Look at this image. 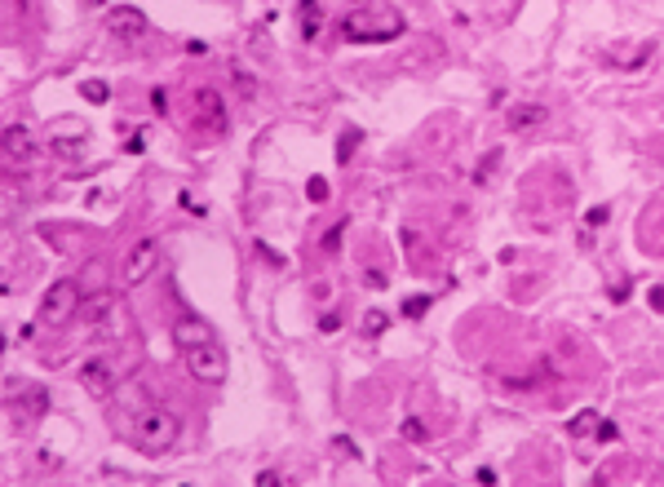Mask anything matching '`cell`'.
<instances>
[{
    "label": "cell",
    "instance_id": "6da1fadb",
    "mask_svg": "<svg viewBox=\"0 0 664 487\" xmlns=\"http://www.w3.org/2000/svg\"><path fill=\"white\" fill-rule=\"evenodd\" d=\"M341 36L355 40V45H386V40H398L403 36V13L390 9V5H363V9H350L341 13Z\"/></svg>",
    "mask_w": 664,
    "mask_h": 487
},
{
    "label": "cell",
    "instance_id": "7a4b0ae2",
    "mask_svg": "<svg viewBox=\"0 0 664 487\" xmlns=\"http://www.w3.org/2000/svg\"><path fill=\"white\" fill-rule=\"evenodd\" d=\"M177 430L182 421L173 412H164V408H146L133 416V430H129V439L138 452H146V457H160V452H169L177 443Z\"/></svg>",
    "mask_w": 664,
    "mask_h": 487
},
{
    "label": "cell",
    "instance_id": "3957f363",
    "mask_svg": "<svg viewBox=\"0 0 664 487\" xmlns=\"http://www.w3.org/2000/svg\"><path fill=\"white\" fill-rule=\"evenodd\" d=\"M76 310H80V279H54L40 297V324L58 328L66 319H76Z\"/></svg>",
    "mask_w": 664,
    "mask_h": 487
},
{
    "label": "cell",
    "instance_id": "277c9868",
    "mask_svg": "<svg viewBox=\"0 0 664 487\" xmlns=\"http://www.w3.org/2000/svg\"><path fill=\"white\" fill-rule=\"evenodd\" d=\"M182 355H186L191 377L204 381V385H222L226 372H230V359H226V350L218 341H204V346H195V350H182Z\"/></svg>",
    "mask_w": 664,
    "mask_h": 487
},
{
    "label": "cell",
    "instance_id": "5b68a950",
    "mask_svg": "<svg viewBox=\"0 0 664 487\" xmlns=\"http://www.w3.org/2000/svg\"><path fill=\"white\" fill-rule=\"evenodd\" d=\"M155 266H160V240H138L120 266V283L124 288H138V283H146L155 275Z\"/></svg>",
    "mask_w": 664,
    "mask_h": 487
},
{
    "label": "cell",
    "instance_id": "8992f818",
    "mask_svg": "<svg viewBox=\"0 0 664 487\" xmlns=\"http://www.w3.org/2000/svg\"><path fill=\"white\" fill-rule=\"evenodd\" d=\"M195 107H199V124H204L208 133H226L230 115H226V102H222L218 89H199L195 93Z\"/></svg>",
    "mask_w": 664,
    "mask_h": 487
},
{
    "label": "cell",
    "instance_id": "52a82bcc",
    "mask_svg": "<svg viewBox=\"0 0 664 487\" xmlns=\"http://www.w3.org/2000/svg\"><path fill=\"white\" fill-rule=\"evenodd\" d=\"M80 385H85L93 399H102V394L115 390V368L107 359H85L80 363Z\"/></svg>",
    "mask_w": 664,
    "mask_h": 487
},
{
    "label": "cell",
    "instance_id": "ba28073f",
    "mask_svg": "<svg viewBox=\"0 0 664 487\" xmlns=\"http://www.w3.org/2000/svg\"><path fill=\"white\" fill-rule=\"evenodd\" d=\"M107 31H111V36H120V40H133V36H142V31H146V13L133 9V5H120V9L107 13Z\"/></svg>",
    "mask_w": 664,
    "mask_h": 487
},
{
    "label": "cell",
    "instance_id": "9c48e42d",
    "mask_svg": "<svg viewBox=\"0 0 664 487\" xmlns=\"http://www.w3.org/2000/svg\"><path fill=\"white\" fill-rule=\"evenodd\" d=\"M5 160L9 164H31V160H36V138H31L23 124H9L5 129Z\"/></svg>",
    "mask_w": 664,
    "mask_h": 487
},
{
    "label": "cell",
    "instance_id": "30bf717a",
    "mask_svg": "<svg viewBox=\"0 0 664 487\" xmlns=\"http://www.w3.org/2000/svg\"><path fill=\"white\" fill-rule=\"evenodd\" d=\"M204 341H218L204 319H177V324H173V346L177 350H195V346H204Z\"/></svg>",
    "mask_w": 664,
    "mask_h": 487
},
{
    "label": "cell",
    "instance_id": "8fae6325",
    "mask_svg": "<svg viewBox=\"0 0 664 487\" xmlns=\"http://www.w3.org/2000/svg\"><path fill=\"white\" fill-rule=\"evenodd\" d=\"M550 120V107H540V102H523V107H514L509 111V129L518 133V129H536Z\"/></svg>",
    "mask_w": 664,
    "mask_h": 487
},
{
    "label": "cell",
    "instance_id": "7c38bea8",
    "mask_svg": "<svg viewBox=\"0 0 664 487\" xmlns=\"http://www.w3.org/2000/svg\"><path fill=\"white\" fill-rule=\"evenodd\" d=\"M297 18H302V36L314 40V36H319V27H324V5H319V0H302V5H297Z\"/></svg>",
    "mask_w": 664,
    "mask_h": 487
},
{
    "label": "cell",
    "instance_id": "4fadbf2b",
    "mask_svg": "<svg viewBox=\"0 0 664 487\" xmlns=\"http://www.w3.org/2000/svg\"><path fill=\"white\" fill-rule=\"evenodd\" d=\"M80 98H85V102H107L111 89L102 85V80H80Z\"/></svg>",
    "mask_w": 664,
    "mask_h": 487
},
{
    "label": "cell",
    "instance_id": "5bb4252c",
    "mask_svg": "<svg viewBox=\"0 0 664 487\" xmlns=\"http://www.w3.org/2000/svg\"><path fill=\"white\" fill-rule=\"evenodd\" d=\"M355 146H359V129H350V133H341V142H337V160L345 164L355 156Z\"/></svg>",
    "mask_w": 664,
    "mask_h": 487
},
{
    "label": "cell",
    "instance_id": "9a60e30c",
    "mask_svg": "<svg viewBox=\"0 0 664 487\" xmlns=\"http://www.w3.org/2000/svg\"><path fill=\"white\" fill-rule=\"evenodd\" d=\"M403 439H408V443H425V421L408 416V421H403Z\"/></svg>",
    "mask_w": 664,
    "mask_h": 487
},
{
    "label": "cell",
    "instance_id": "2e32d148",
    "mask_svg": "<svg viewBox=\"0 0 664 487\" xmlns=\"http://www.w3.org/2000/svg\"><path fill=\"white\" fill-rule=\"evenodd\" d=\"M386 324H390V319L381 315V310H368V315H363V332H386Z\"/></svg>",
    "mask_w": 664,
    "mask_h": 487
},
{
    "label": "cell",
    "instance_id": "e0dca14e",
    "mask_svg": "<svg viewBox=\"0 0 664 487\" xmlns=\"http://www.w3.org/2000/svg\"><path fill=\"white\" fill-rule=\"evenodd\" d=\"M425 310H429V297H408V301H403V315H408V319H417V315H425Z\"/></svg>",
    "mask_w": 664,
    "mask_h": 487
},
{
    "label": "cell",
    "instance_id": "ac0fdd59",
    "mask_svg": "<svg viewBox=\"0 0 664 487\" xmlns=\"http://www.w3.org/2000/svg\"><path fill=\"white\" fill-rule=\"evenodd\" d=\"M306 195L314 199V204H324V199H328V182H324V177H310V187H306Z\"/></svg>",
    "mask_w": 664,
    "mask_h": 487
},
{
    "label": "cell",
    "instance_id": "d6986e66",
    "mask_svg": "<svg viewBox=\"0 0 664 487\" xmlns=\"http://www.w3.org/2000/svg\"><path fill=\"white\" fill-rule=\"evenodd\" d=\"M607 217H611V209H607V204H598V209H589V213H585V222H589V226H603Z\"/></svg>",
    "mask_w": 664,
    "mask_h": 487
},
{
    "label": "cell",
    "instance_id": "ffe728a7",
    "mask_svg": "<svg viewBox=\"0 0 664 487\" xmlns=\"http://www.w3.org/2000/svg\"><path fill=\"white\" fill-rule=\"evenodd\" d=\"M593 426H598V421H593V416H589V412H580V416H576V421H571V434H589Z\"/></svg>",
    "mask_w": 664,
    "mask_h": 487
},
{
    "label": "cell",
    "instance_id": "44dd1931",
    "mask_svg": "<svg viewBox=\"0 0 664 487\" xmlns=\"http://www.w3.org/2000/svg\"><path fill=\"white\" fill-rule=\"evenodd\" d=\"M279 483H284V474H275V469H261L257 474V487H279Z\"/></svg>",
    "mask_w": 664,
    "mask_h": 487
},
{
    "label": "cell",
    "instance_id": "7402d4cb",
    "mask_svg": "<svg viewBox=\"0 0 664 487\" xmlns=\"http://www.w3.org/2000/svg\"><path fill=\"white\" fill-rule=\"evenodd\" d=\"M341 230H345V226H332V230H328V240H324V253H337V244H341Z\"/></svg>",
    "mask_w": 664,
    "mask_h": 487
},
{
    "label": "cell",
    "instance_id": "603a6c76",
    "mask_svg": "<svg viewBox=\"0 0 664 487\" xmlns=\"http://www.w3.org/2000/svg\"><path fill=\"white\" fill-rule=\"evenodd\" d=\"M616 434H620V430L611 426V421H603V426H598V439H607V443H611V439H616Z\"/></svg>",
    "mask_w": 664,
    "mask_h": 487
},
{
    "label": "cell",
    "instance_id": "cb8c5ba5",
    "mask_svg": "<svg viewBox=\"0 0 664 487\" xmlns=\"http://www.w3.org/2000/svg\"><path fill=\"white\" fill-rule=\"evenodd\" d=\"M319 328H324V332H337V328H341V319H337V315H324V319H319Z\"/></svg>",
    "mask_w": 664,
    "mask_h": 487
},
{
    "label": "cell",
    "instance_id": "d4e9b609",
    "mask_svg": "<svg viewBox=\"0 0 664 487\" xmlns=\"http://www.w3.org/2000/svg\"><path fill=\"white\" fill-rule=\"evenodd\" d=\"M363 279H368V288H386V275H381V271H368Z\"/></svg>",
    "mask_w": 664,
    "mask_h": 487
},
{
    "label": "cell",
    "instance_id": "484cf974",
    "mask_svg": "<svg viewBox=\"0 0 664 487\" xmlns=\"http://www.w3.org/2000/svg\"><path fill=\"white\" fill-rule=\"evenodd\" d=\"M651 310H664V288H651Z\"/></svg>",
    "mask_w": 664,
    "mask_h": 487
},
{
    "label": "cell",
    "instance_id": "4316f807",
    "mask_svg": "<svg viewBox=\"0 0 664 487\" xmlns=\"http://www.w3.org/2000/svg\"><path fill=\"white\" fill-rule=\"evenodd\" d=\"M93 5H107V0H93Z\"/></svg>",
    "mask_w": 664,
    "mask_h": 487
}]
</instances>
